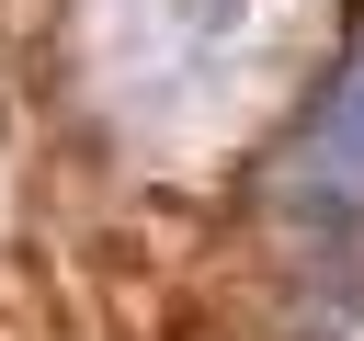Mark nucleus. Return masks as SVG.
Listing matches in <instances>:
<instances>
[{"label": "nucleus", "instance_id": "obj_1", "mask_svg": "<svg viewBox=\"0 0 364 341\" xmlns=\"http://www.w3.org/2000/svg\"><path fill=\"white\" fill-rule=\"evenodd\" d=\"M284 193L318 216L307 239H364V34L341 57V80L318 91V114H307V136L284 159Z\"/></svg>", "mask_w": 364, "mask_h": 341}]
</instances>
